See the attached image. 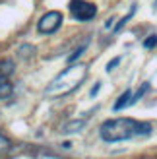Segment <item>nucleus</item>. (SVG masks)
<instances>
[{
    "label": "nucleus",
    "mask_w": 157,
    "mask_h": 159,
    "mask_svg": "<svg viewBox=\"0 0 157 159\" xmlns=\"http://www.w3.org/2000/svg\"><path fill=\"white\" fill-rule=\"evenodd\" d=\"M136 10H138V6L134 4V6H132V8H130V10L126 12V16H124V18H122V20H119V23H116V25H114V29H113V31H114V33H119V31H122V27H124V25H126V23H128V21L132 20V18H134V14H136Z\"/></svg>",
    "instance_id": "nucleus-7"
},
{
    "label": "nucleus",
    "mask_w": 157,
    "mask_h": 159,
    "mask_svg": "<svg viewBox=\"0 0 157 159\" xmlns=\"http://www.w3.org/2000/svg\"><path fill=\"white\" fill-rule=\"evenodd\" d=\"M132 89H126V91H122V95L119 99L114 101V105H113V111H120L124 107H130V103H132Z\"/></svg>",
    "instance_id": "nucleus-6"
},
{
    "label": "nucleus",
    "mask_w": 157,
    "mask_h": 159,
    "mask_svg": "<svg viewBox=\"0 0 157 159\" xmlns=\"http://www.w3.org/2000/svg\"><path fill=\"white\" fill-rule=\"evenodd\" d=\"M62 21H64V18H62V14L58 10H51L41 16V20L37 21V31L41 35H52L56 33V31L60 29Z\"/></svg>",
    "instance_id": "nucleus-4"
},
{
    "label": "nucleus",
    "mask_w": 157,
    "mask_h": 159,
    "mask_svg": "<svg viewBox=\"0 0 157 159\" xmlns=\"http://www.w3.org/2000/svg\"><path fill=\"white\" fill-rule=\"evenodd\" d=\"M85 51V45H82V47H78V49L72 52V54H70V57H68V62H70V64H74V62L78 60V58H80V54Z\"/></svg>",
    "instance_id": "nucleus-10"
},
{
    "label": "nucleus",
    "mask_w": 157,
    "mask_h": 159,
    "mask_svg": "<svg viewBox=\"0 0 157 159\" xmlns=\"http://www.w3.org/2000/svg\"><path fill=\"white\" fill-rule=\"evenodd\" d=\"M147 89H150V84H142V87H140V89H138V93H134V95H132V103H130V105H134V103H138L140 99H142L144 97V95H146V91Z\"/></svg>",
    "instance_id": "nucleus-9"
},
{
    "label": "nucleus",
    "mask_w": 157,
    "mask_h": 159,
    "mask_svg": "<svg viewBox=\"0 0 157 159\" xmlns=\"http://www.w3.org/2000/svg\"><path fill=\"white\" fill-rule=\"evenodd\" d=\"M83 126H85V120H70L68 124L62 126V130L64 132H76V130L83 128Z\"/></svg>",
    "instance_id": "nucleus-8"
},
{
    "label": "nucleus",
    "mask_w": 157,
    "mask_h": 159,
    "mask_svg": "<svg viewBox=\"0 0 157 159\" xmlns=\"http://www.w3.org/2000/svg\"><path fill=\"white\" fill-rule=\"evenodd\" d=\"M120 60H122L120 57H116V58H113V62H109V64H107V72H111V70H113L114 66H119V64H120Z\"/></svg>",
    "instance_id": "nucleus-13"
},
{
    "label": "nucleus",
    "mask_w": 157,
    "mask_h": 159,
    "mask_svg": "<svg viewBox=\"0 0 157 159\" xmlns=\"http://www.w3.org/2000/svg\"><path fill=\"white\" fill-rule=\"evenodd\" d=\"M153 132L150 122L136 118H109L99 126V136L107 144H119L126 140L146 138Z\"/></svg>",
    "instance_id": "nucleus-1"
},
{
    "label": "nucleus",
    "mask_w": 157,
    "mask_h": 159,
    "mask_svg": "<svg viewBox=\"0 0 157 159\" xmlns=\"http://www.w3.org/2000/svg\"><path fill=\"white\" fill-rule=\"evenodd\" d=\"M12 72H14V64H12V62H6V60L0 62V101L10 99L12 93H14V84L10 80Z\"/></svg>",
    "instance_id": "nucleus-5"
},
{
    "label": "nucleus",
    "mask_w": 157,
    "mask_h": 159,
    "mask_svg": "<svg viewBox=\"0 0 157 159\" xmlns=\"http://www.w3.org/2000/svg\"><path fill=\"white\" fill-rule=\"evenodd\" d=\"M157 45V35H150L147 39H144V49H153V47Z\"/></svg>",
    "instance_id": "nucleus-12"
},
{
    "label": "nucleus",
    "mask_w": 157,
    "mask_h": 159,
    "mask_svg": "<svg viewBox=\"0 0 157 159\" xmlns=\"http://www.w3.org/2000/svg\"><path fill=\"white\" fill-rule=\"evenodd\" d=\"M153 8H155V10H157V0H155V2H153Z\"/></svg>",
    "instance_id": "nucleus-15"
},
{
    "label": "nucleus",
    "mask_w": 157,
    "mask_h": 159,
    "mask_svg": "<svg viewBox=\"0 0 157 159\" xmlns=\"http://www.w3.org/2000/svg\"><path fill=\"white\" fill-rule=\"evenodd\" d=\"M68 10L72 14V18L78 21H91L97 16V6L89 0H70Z\"/></svg>",
    "instance_id": "nucleus-3"
},
{
    "label": "nucleus",
    "mask_w": 157,
    "mask_h": 159,
    "mask_svg": "<svg viewBox=\"0 0 157 159\" xmlns=\"http://www.w3.org/2000/svg\"><path fill=\"white\" fill-rule=\"evenodd\" d=\"M8 149H10V140H8L4 134H0V155L6 153Z\"/></svg>",
    "instance_id": "nucleus-11"
},
{
    "label": "nucleus",
    "mask_w": 157,
    "mask_h": 159,
    "mask_svg": "<svg viewBox=\"0 0 157 159\" xmlns=\"http://www.w3.org/2000/svg\"><path fill=\"white\" fill-rule=\"evenodd\" d=\"M87 76V64H70L68 68H64L62 72H58L45 87V95L47 97H64V95L76 91Z\"/></svg>",
    "instance_id": "nucleus-2"
},
{
    "label": "nucleus",
    "mask_w": 157,
    "mask_h": 159,
    "mask_svg": "<svg viewBox=\"0 0 157 159\" xmlns=\"http://www.w3.org/2000/svg\"><path fill=\"white\" fill-rule=\"evenodd\" d=\"M99 87H101V82H97L95 85H93V89H91V93H89L91 97H95V95H97V91H99Z\"/></svg>",
    "instance_id": "nucleus-14"
}]
</instances>
